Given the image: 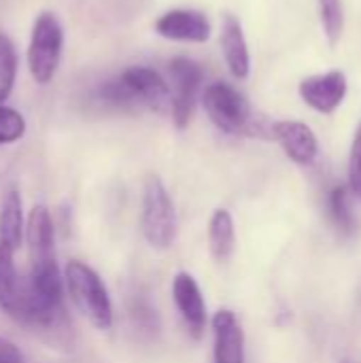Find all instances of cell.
Segmentation results:
<instances>
[{"instance_id": "obj_1", "label": "cell", "mask_w": 361, "mask_h": 363, "mask_svg": "<svg viewBox=\"0 0 361 363\" xmlns=\"http://www.w3.org/2000/svg\"><path fill=\"white\" fill-rule=\"evenodd\" d=\"M66 289L74 302V306L102 332L113 328V304L102 279L83 262H68L64 270Z\"/></svg>"}, {"instance_id": "obj_2", "label": "cell", "mask_w": 361, "mask_h": 363, "mask_svg": "<svg viewBox=\"0 0 361 363\" xmlns=\"http://www.w3.org/2000/svg\"><path fill=\"white\" fill-rule=\"evenodd\" d=\"M202 104H204L211 121L226 134L255 136L260 130L251 115L249 102L230 83L217 81V83L209 85L202 94Z\"/></svg>"}, {"instance_id": "obj_3", "label": "cell", "mask_w": 361, "mask_h": 363, "mask_svg": "<svg viewBox=\"0 0 361 363\" xmlns=\"http://www.w3.org/2000/svg\"><path fill=\"white\" fill-rule=\"evenodd\" d=\"M140 228L145 240L153 249H168L177 236V213L172 198L160 177L151 174L143 189Z\"/></svg>"}, {"instance_id": "obj_4", "label": "cell", "mask_w": 361, "mask_h": 363, "mask_svg": "<svg viewBox=\"0 0 361 363\" xmlns=\"http://www.w3.org/2000/svg\"><path fill=\"white\" fill-rule=\"evenodd\" d=\"M64 30L55 13L43 11L36 15L30 45H28V68L38 85H47L62 60Z\"/></svg>"}, {"instance_id": "obj_5", "label": "cell", "mask_w": 361, "mask_h": 363, "mask_svg": "<svg viewBox=\"0 0 361 363\" xmlns=\"http://www.w3.org/2000/svg\"><path fill=\"white\" fill-rule=\"evenodd\" d=\"M170 115L179 130H185L191 121L196 100L204 81V70L198 62L189 57H174L170 62Z\"/></svg>"}, {"instance_id": "obj_6", "label": "cell", "mask_w": 361, "mask_h": 363, "mask_svg": "<svg viewBox=\"0 0 361 363\" xmlns=\"http://www.w3.org/2000/svg\"><path fill=\"white\" fill-rule=\"evenodd\" d=\"M119 77L140 106L157 113H170V85L157 70L149 66H130Z\"/></svg>"}, {"instance_id": "obj_7", "label": "cell", "mask_w": 361, "mask_h": 363, "mask_svg": "<svg viewBox=\"0 0 361 363\" xmlns=\"http://www.w3.org/2000/svg\"><path fill=\"white\" fill-rule=\"evenodd\" d=\"M172 300L174 306L187 325L191 338L200 340L206 330V304L196 279L187 272H179L172 281Z\"/></svg>"}, {"instance_id": "obj_8", "label": "cell", "mask_w": 361, "mask_h": 363, "mask_svg": "<svg viewBox=\"0 0 361 363\" xmlns=\"http://www.w3.org/2000/svg\"><path fill=\"white\" fill-rule=\"evenodd\" d=\"M155 32L168 40L183 43H206L211 36V23L204 13L191 9L166 11L155 21Z\"/></svg>"}, {"instance_id": "obj_9", "label": "cell", "mask_w": 361, "mask_h": 363, "mask_svg": "<svg viewBox=\"0 0 361 363\" xmlns=\"http://www.w3.org/2000/svg\"><path fill=\"white\" fill-rule=\"evenodd\" d=\"M345 94H347V79L340 70L315 74L300 83L302 100L311 108L326 113V115L334 113L340 106V102L345 100Z\"/></svg>"}, {"instance_id": "obj_10", "label": "cell", "mask_w": 361, "mask_h": 363, "mask_svg": "<svg viewBox=\"0 0 361 363\" xmlns=\"http://www.w3.org/2000/svg\"><path fill=\"white\" fill-rule=\"evenodd\" d=\"M270 136L283 147L287 157L300 166H309L317 157V138L302 121H277L270 125Z\"/></svg>"}, {"instance_id": "obj_11", "label": "cell", "mask_w": 361, "mask_h": 363, "mask_svg": "<svg viewBox=\"0 0 361 363\" xmlns=\"http://www.w3.org/2000/svg\"><path fill=\"white\" fill-rule=\"evenodd\" d=\"M215 363H245V332L232 311H219L213 317Z\"/></svg>"}, {"instance_id": "obj_12", "label": "cell", "mask_w": 361, "mask_h": 363, "mask_svg": "<svg viewBox=\"0 0 361 363\" xmlns=\"http://www.w3.org/2000/svg\"><path fill=\"white\" fill-rule=\"evenodd\" d=\"M221 51H223L230 72L236 79H247L249 68H251L249 47H247L240 21L230 13L223 15V21H221Z\"/></svg>"}, {"instance_id": "obj_13", "label": "cell", "mask_w": 361, "mask_h": 363, "mask_svg": "<svg viewBox=\"0 0 361 363\" xmlns=\"http://www.w3.org/2000/svg\"><path fill=\"white\" fill-rule=\"evenodd\" d=\"M26 238L32 251V259L40 257H53V221L47 211V206L38 204L30 211L28 223H26Z\"/></svg>"}, {"instance_id": "obj_14", "label": "cell", "mask_w": 361, "mask_h": 363, "mask_svg": "<svg viewBox=\"0 0 361 363\" xmlns=\"http://www.w3.org/2000/svg\"><path fill=\"white\" fill-rule=\"evenodd\" d=\"M23 238V213H21V196L15 187H11L0 206V245L17 251Z\"/></svg>"}, {"instance_id": "obj_15", "label": "cell", "mask_w": 361, "mask_h": 363, "mask_svg": "<svg viewBox=\"0 0 361 363\" xmlns=\"http://www.w3.org/2000/svg\"><path fill=\"white\" fill-rule=\"evenodd\" d=\"M236 245L234 219L226 208H217L209 223V247L217 262H228Z\"/></svg>"}, {"instance_id": "obj_16", "label": "cell", "mask_w": 361, "mask_h": 363, "mask_svg": "<svg viewBox=\"0 0 361 363\" xmlns=\"http://www.w3.org/2000/svg\"><path fill=\"white\" fill-rule=\"evenodd\" d=\"M13 253H15L13 249L0 245V308L9 317H15L21 298V287H23L13 264Z\"/></svg>"}, {"instance_id": "obj_17", "label": "cell", "mask_w": 361, "mask_h": 363, "mask_svg": "<svg viewBox=\"0 0 361 363\" xmlns=\"http://www.w3.org/2000/svg\"><path fill=\"white\" fill-rule=\"evenodd\" d=\"M328 211L332 217V223L336 225L338 232L343 234H353L357 223L353 217V211L349 206V189L345 185H338L330 191L328 196Z\"/></svg>"}, {"instance_id": "obj_18", "label": "cell", "mask_w": 361, "mask_h": 363, "mask_svg": "<svg viewBox=\"0 0 361 363\" xmlns=\"http://www.w3.org/2000/svg\"><path fill=\"white\" fill-rule=\"evenodd\" d=\"M17 79V51L6 34H0V104L11 96Z\"/></svg>"}, {"instance_id": "obj_19", "label": "cell", "mask_w": 361, "mask_h": 363, "mask_svg": "<svg viewBox=\"0 0 361 363\" xmlns=\"http://www.w3.org/2000/svg\"><path fill=\"white\" fill-rule=\"evenodd\" d=\"M128 313H130V321L132 325L145 334V336H155L160 332V317H157V311L145 300V298H134L128 306Z\"/></svg>"}, {"instance_id": "obj_20", "label": "cell", "mask_w": 361, "mask_h": 363, "mask_svg": "<svg viewBox=\"0 0 361 363\" xmlns=\"http://www.w3.org/2000/svg\"><path fill=\"white\" fill-rule=\"evenodd\" d=\"M98 100L104 102L106 106L113 108H121V111H130L140 106L136 102V98L132 96V91L126 87V83L121 81V77H115L111 81H106L100 89H98Z\"/></svg>"}, {"instance_id": "obj_21", "label": "cell", "mask_w": 361, "mask_h": 363, "mask_svg": "<svg viewBox=\"0 0 361 363\" xmlns=\"http://www.w3.org/2000/svg\"><path fill=\"white\" fill-rule=\"evenodd\" d=\"M319 2V13H321V23L326 30V36L330 45H336L343 28H345V13L340 0H317Z\"/></svg>"}, {"instance_id": "obj_22", "label": "cell", "mask_w": 361, "mask_h": 363, "mask_svg": "<svg viewBox=\"0 0 361 363\" xmlns=\"http://www.w3.org/2000/svg\"><path fill=\"white\" fill-rule=\"evenodd\" d=\"M26 134V119L19 111L0 104V145H11Z\"/></svg>"}, {"instance_id": "obj_23", "label": "cell", "mask_w": 361, "mask_h": 363, "mask_svg": "<svg viewBox=\"0 0 361 363\" xmlns=\"http://www.w3.org/2000/svg\"><path fill=\"white\" fill-rule=\"evenodd\" d=\"M349 185L361 198V123L355 132V140H353L351 157H349Z\"/></svg>"}, {"instance_id": "obj_24", "label": "cell", "mask_w": 361, "mask_h": 363, "mask_svg": "<svg viewBox=\"0 0 361 363\" xmlns=\"http://www.w3.org/2000/svg\"><path fill=\"white\" fill-rule=\"evenodd\" d=\"M0 363H23L21 351L6 338H0Z\"/></svg>"}]
</instances>
